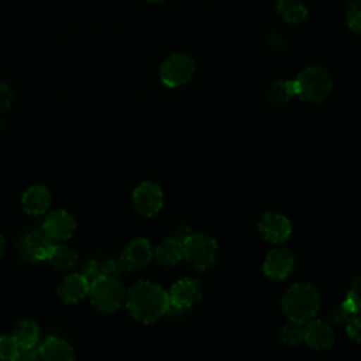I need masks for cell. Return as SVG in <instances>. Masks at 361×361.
<instances>
[{
	"label": "cell",
	"mask_w": 361,
	"mask_h": 361,
	"mask_svg": "<svg viewBox=\"0 0 361 361\" xmlns=\"http://www.w3.org/2000/svg\"><path fill=\"white\" fill-rule=\"evenodd\" d=\"M168 293L157 283L141 281L127 296V310L141 323H152L168 312Z\"/></svg>",
	"instance_id": "obj_1"
},
{
	"label": "cell",
	"mask_w": 361,
	"mask_h": 361,
	"mask_svg": "<svg viewBox=\"0 0 361 361\" xmlns=\"http://www.w3.org/2000/svg\"><path fill=\"white\" fill-rule=\"evenodd\" d=\"M320 306V299L316 288L310 283H295L292 285L283 299L282 310L290 322L303 324L310 322Z\"/></svg>",
	"instance_id": "obj_2"
},
{
	"label": "cell",
	"mask_w": 361,
	"mask_h": 361,
	"mask_svg": "<svg viewBox=\"0 0 361 361\" xmlns=\"http://www.w3.org/2000/svg\"><path fill=\"white\" fill-rule=\"evenodd\" d=\"M293 83L296 96L306 102H322L331 90L330 75L319 65L305 68Z\"/></svg>",
	"instance_id": "obj_3"
},
{
	"label": "cell",
	"mask_w": 361,
	"mask_h": 361,
	"mask_svg": "<svg viewBox=\"0 0 361 361\" xmlns=\"http://www.w3.org/2000/svg\"><path fill=\"white\" fill-rule=\"evenodd\" d=\"M183 257L192 268L206 271L216 262L217 244L206 234H190L183 240Z\"/></svg>",
	"instance_id": "obj_4"
},
{
	"label": "cell",
	"mask_w": 361,
	"mask_h": 361,
	"mask_svg": "<svg viewBox=\"0 0 361 361\" xmlns=\"http://www.w3.org/2000/svg\"><path fill=\"white\" fill-rule=\"evenodd\" d=\"M90 300L102 313L117 310L124 300V288L117 278L103 276L90 285Z\"/></svg>",
	"instance_id": "obj_5"
},
{
	"label": "cell",
	"mask_w": 361,
	"mask_h": 361,
	"mask_svg": "<svg viewBox=\"0 0 361 361\" xmlns=\"http://www.w3.org/2000/svg\"><path fill=\"white\" fill-rule=\"evenodd\" d=\"M195 73V61L186 54H172L159 69L161 80L168 87H176L186 83Z\"/></svg>",
	"instance_id": "obj_6"
},
{
	"label": "cell",
	"mask_w": 361,
	"mask_h": 361,
	"mask_svg": "<svg viewBox=\"0 0 361 361\" xmlns=\"http://www.w3.org/2000/svg\"><path fill=\"white\" fill-rule=\"evenodd\" d=\"M203 288L197 279L183 278L173 283L168 292V312H183L202 299Z\"/></svg>",
	"instance_id": "obj_7"
},
{
	"label": "cell",
	"mask_w": 361,
	"mask_h": 361,
	"mask_svg": "<svg viewBox=\"0 0 361 361\" xmlns=\"http://www.w3.org/2000/svg\"><path fill=\"white\" fill-rule=\"evenodd\" d=\"M54 245V241L45 234L44 230L30 231L20 240L18 244L21 257L31 262L48 259Z\"/></svg>",
	"instance_id": "obj_8"
},
{
	"label": "cell",
	"mask_w": 361,
	"mask_h": 361,
	"mask_svg": "<svg viewBox=\"0 0 361 361\" xmlns=\"http://www.w3.org/2000/svg\"><path fill=\"white\" fill-rule=\"evenodd\" d=\"M133 202L135 210L145 216L151 217L159 212L164 202V195L161 188L154 182H142L137 186L133 193Z\"/></svg>",
	"instance_id": "obj_9"
},
{
	"label": "cell",
	"mask_w": 361,
	"mask_h": 361,
	"mask_svg": "<svg viewBox=\"0 0 361 361\" xmlns=\"http://www.w3.org/2000/svg\"><path fill=\"white\" fill-rule=\"evenodd\" d=\"M76 228L75 219L65 210L51 212L42 224V230L52 241H65L72 237Z\"/></svg>",
	"instance_id": "obj_10"
},
{
	"label": "cell",
	"mask_w": 361,
	"mask_h": 361,
	"mask_svg": "<svg viewBox=\"0 0 361 361\" xmlns=\"http://www.w3.org/2000/svg\"><path fill=\"white\" fill-rule=\"evenodd\" d=\"M259 233L271 243L285 241L292 231L290 221L281 213H265L258 223Z\"/></svg>",
	"instance_id": "obj_11"
},
{
	"label": "cell",
	"mask_w": 361,
	"mask_h": 361,
	"mask_svg": "<svg viewBox=\"0 0 361 361\" xmlns=\"http://www.w3.org/2000/svg\"><path fill=\"white\" fill-rule=\"evenodd\" d=\"M295 259L289 250L278 248L268 254L264 262V274L271 279H285L293 271Z\"/></svg>",
	"instance_id": "obj_12"
},
{
	"label": "cell",
	"mask_w": 361,
	"mask_h": 361,
	"mask_svg": "<svg viewBox=\"0 0 361 361\" xmlns=\"http://www.w3.org/2000/svg\"><path fill=\"white\" fill-rule=\"evenodd\" d=\"M152 257L151 245L145 238H135L128 243L120 257L124 269H140L145 267Z\"/></svg>",
	"instance_id": "obj_13"
},
{
	"label": "cell",
	"mask_w": 361,
	"mask_h": 361,
	"mask_svg": "<svg viewBox=\"0 0 361 361\" xmlns=\"http://www.w3.org/2000/svg\"><path fill=\"white\" fill-rule=\"evenodd\" d=\"M305 341L314 350H326L333 345L334 333L327 323L310 320L305 326Z\"/></svg>",
	"instance_id": "obj_14"
},
{
	"label": "cell",
	"mask_w": 361,
	"mask_h": 361,
	"mask_svg": "<svg viewBox=\"0 0 361 361\" xmlns=\"http://www.w3.org/2000/svg\"><path fill=\"white\" fill-rule=\"evenodd\" d=\"M89 290L90 285L82 274L68 275L58 286V295L66 303H75L83 299L89 293Z\"/></svg>",
	"instance_id": "obj_15"
},
{
	"label": "cell",
	"mask_w": 361,
	"mask_h": 361,
	"mask_svg": "<svg viewBox=\"0 0 361 361\" xmlns=\"http://www.w3.org/2000/svg\"><path fill=\"white\" fill-rule=\"evenodd\" d=\"M41 361H75L73 348L59 337H48L39 347Z\"/></svg>",
	"instance_id": "obj_16"
},
{
	"label": "cell",
	"mask_w": 361,
	"mask_h": 361,
	"mask_svg": "<svg viewBox=\"0 0 361 361\" xmlns=\"http://www.w3.org/2000/svg\"><path fill=\"white\" fill-rule=\"evenodd\" d=\"M51 204V193L42 185L31 186L23 195V206L28 214L39 216L48 210Z\"/></svg>",
	"instance_id": "obj_17"
},
{
	"label": "cell",
	"mask_w": 361,
	"mask_h": 361,
	"mask_svg": "<svg viewBox=\"0 0 361 361\" xmlns=\"http://www.w3.org/2000/svg\"><path fill=\"white\" fill-rule=\"evenodd\" d=\"M21 351H32V348L39 341V327L32 320H21L16 324L11 334Z\"/></svg>",
	"instance_id": "obj_18"
},
{
	"label": "cell",
	"mask_w": 361,
	"mask_h": 361,
	"mask_svg": "<svg viewBox=\"0 0 361 361\" xmlns=\"http://www.w3.org/2000/svg\"><path fill=\"white\" fill-rule=\"evenodd\" d=\"M157 261L161 265H175L183 258V241L176 237L165 238L155 250Z\"/></svg>",
	"instance_id": "obj_19"
},
{
	"label": "cell",
	"mask_w": 361,
	"mask_h": 361,
	"mask_svg": "<svg viewBox=\"0 0 361 361\" xmlns=\"http://www.w3.org/2000/svg\"><path fill=\"white\" fill-rule=\"evenodd\" d=\"M276 13L290 24L302 23L307 17V8L302 0H279L276 4Z\"/></svg>",
	"instance_id": "obj_20"
},
{
	"label": "cell",
	"mask_w": 361,
	"mask_h": 361,
	"mask_svg": "<svg viewBox=\"0 0 361 361\" xmlns=\"http://www.w3.org/2000/svg\"><path fill=\"white\" fill-rule=\"evenodd\" d=\"M48 259L56 269H72L78 262V255L71 247L58 244L54 245Z\"/></svg>",
	"instance_id": "obj_21"
},
{
	"label": "cell",
	"mask_w": 361,
	"mask_h": 361,
	"mask_svg": "<svg viewBox=\"0 0 361 361\" xmlns=\"http://www.w3.org/2000/svg\"><path fill=\"white\" fill-rule=\"evenodd\" d=\"M293 96H296L293 80H279L272 85L268 93V99L271 104L279 106V107L288 104Z\"/></svg>",
	"instance_id": "obj_22"
},
{
	"label": "cell",
	"mask_w": 361,
	"mask_h": 361,
	"mask_svg": "<svg viewBox=\"0 0 361 361\" xmlns=\"http://www.w3.org/2000/svg\"><path fill=\"white\" fill-rule=\"evenodd\" d=\"M281 340L286 345L299 344L302 340H305V327L295 322L285 324L281 331Z\"/></svg>",
	"instance_id": "obj_23"
},
{
	"label": "cell",
	"mask_w": 361,
	"mask_h": 361,
	"mask_svg": "<svg viewBox=\"0 0 361 361\" xmlns=\"http://www.w3.org/2000/svg\"><path fill=\"white\" fill-rule=\"evenodd\" d=\"M20 353H21V348L13 336H1L0 337V358L1 360L13 361Z\"/></svg>",
	"instance_id": "obj_24"
},
{
	"label": "cell",
	"mask_w": 361,
	"mask_h": 361,
	"mask_svg": "<svg viewBox=\"0 0 361 361\" xmlns=\"http://www.w3.org/2000/svg\"><path fill=\"white\" fill-rule=\"evenodd\" d=\"M347 25L354 32H361V0H353L348 4Z\"/></svg>",
	"instance_id": "obj_25"
},
{
	"label": "cell",
	"mask_w": 361,
	"mask_h": 361,
	"mask_svg": "<svg viewBox=\"0 0 361 361\" xmlns=\"http://www.w3.org/2000/svg\"><path fill=\"white\" fill-rule=\"evenodd\" d=\"M82 275L85 276V279L89 282V285H93L97 279L103 278L102 274V262L96 261V259H90L87 261L83 268H82Z\"/></svg>",
	"instance_id": "obj_26"
},
{
	"label": "cell",
	"mask_w": 361,
	"mask_h": 361,
	"mask_svg": "<svg viewBox=\"0 0 361 361\" xmlns=\"http://www.w3.org/2000/svg\"><path fill=\"white\" fill-rule=\"evenodd\" d=\"M124 271V267L120 259H109L106 262H102V274L103 276L117 278Z\"/></svg>",
	"instance_id": "obj_27"
},
{
	"label": "cell",
	"mask_w": 361,
	"mask_h": 361,
	"mask_svg": "<svg viewBox=\"0 0 361 361\" xmlns=\"http://www.w3.org/2000/svg\"><path fill=\"white\" fill-rule=\"evenodd\" d=\"M347 334L355 343H361V316L360 314H354L348 319Z\"/></svg>",
	"instance_id": "obj_28"
},
{
	"label": "cell",
	"mask_w": 361,
	"mask_h": 361,
	"mask_svg": "<svg viewBox=\"0 0 361 361\" xmlns=\"http://www.w3.org/2000/svg\"><path fill=\"white\" fill-rule=\"evenodd\" d=\"M347 298H348V299L353 302V305L355 306L357 313L361 314V276L357 278V279L353 282V285H351V288H350V290H348V293H347Z\"/></svg>",
	"instance_id": "obj_29"
},
{
	"label": "cell",
	"mask_w": 361,
	"mask_h": 361,
	"mask_svg": "<svg viewBox=\"0 0 361 361\" xmlns=\"http://www.w3.org/2000/svg\"><path fill=\"white\" fill-rule=\"evenodd\" d=\"M351 316H354V314H351V312L345 307L344 303H340L338 306H336L334 309H331L330 313H329V319H330L331 322H334V323L348 322V319H350Z\"/></svg>",
	"instance_id": "obj_30"
},
{
	"label": "cell",
	"mask_w": 361,
	"mask_h": 361,
	"mask_svg": "<svg viewBox=\"0 0 361 361\" xmlns=\"http://www.w3.org/2000/svg\"><path fill=\"white\" fill-rule=\"evenodd\" d=\"M13 102V93L8 89V86L3 82H0V109H7L11 106Z\"/></svg>",
	"instance_id": "obj_31"
},
{
	"label": "cell",
	"mask_w": 361,
	"mask_h": 361,
	"mask_svg": "<svg viewBox=\"0 0 361 361\" xmlns=\"http://www.w3.org/2000/svg\"><path fill=\"white\" fill-rule=\"evenodd\" d=\"M13 361H41V358L32 351H21Z\"/></svg>",
	"instance_id": "obj_32"
},
{
	"label": "cell",
	"mask_w": 361,
	"mask_h": 361,
	"mask_svg": "<svg viewBox=\"0 0 361 361\" xmlns=\"http://www.w3.org/2000/svg\"><path fill=\"white\" fill-rule=\"evenodd\" d=\"M3 252H4V237H3V234L0 233V257H1Z\"/></svg>",
	"instance_id": "obj_33"
},
{
	"label": "cell",
	"mask_w": 361,
	"mask_h": 361,
	"mask_svg": "<svg viewBox=\"0 0 361 361\" xmlns=\"http://www.w3.org/2000/svg\"><path fill=\"white\" fill-rule=\"evenodd\" d=\"M148 1H152V3H158V1H164V0H148Z\"/></svg>",
	"instance_id": "obj_34"
}]
</instances>
